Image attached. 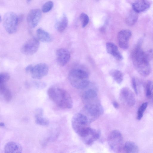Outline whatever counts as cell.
Masks as SVG:
<instances>
[{
    "instance_id": "obj_5",
    "label": "cell",
    "mask_w": 153,
    "mask_h": 153,
    "mask_svg": "<svg viewBox=\"0 0 153 153\" xmlns=\"http://www.w3.org/2000/svg\"><path fill=\"white\" fill-rule=\"evenodd\" d=\"M103 108L100 103L85 105L81 113L88 119L90 123L97 119L103 113Z\"/></svg>"
},
{
    "instance_id": "obj_2",
    "label": "cell",
    "mask_w": 153,
    "mask_h": 153,
    "mask_svg": "<svg viewBox=\"0 0 153 153\" xmlns=\"http://www.w3.org/2000/svg\"><path fill=\"white\" fill-rule=\"evenodd\" d=\"M132 56L134 65L138 72L143 76H148L151 68L149 62L145 58L144 51L141 48H136L133 50Z\"/></svg>"
},
{
    "instance_id": "obj_15",
    "label": "cell",
    "mask_w": 153,
    "mask_h": 153,
    "mask_svg": "<svg viewBox=\"0 0 153 153\" xmlns=\"http://www.w3.org/2000/svg\"><path fill=\"white\" fill-rule=\"evenodd\" d=\"M57 62L60 66L66 65L70 58V54L67 49L61 48L58 49L56 52Z\"/></svg>"
},
{
    "instance_id": "obj_17",
    "label": "cell",
    "mask_w": 153,
    "mask_h": 153,
    "mask_svg": "<svg viewBox=\"0 0 153 153\" xmlns=\"http://www.w3.org/2000/svg\"><path fill=\"white\" fill-rule=\"evenodd\" d=\"M132 6L133 10L138 13L148 10L150 7V4L147 1L140 0L134 2Z\"/></svg>"
},
{
    "instance_id": "obj_35",
    "label": "cell",
    "mask_w": 153,
    "mask_h": 153,
    "mask_svg": "<svg viewBox=\"0 0 153 153\" xmlns=\"http://www.w3.org/2000/svg\"><path fill=\"white\" fill-rule=\"evenodd\" d=\"M112 104L113 106L115 108H118L119 107V105L118 103L115 101H114L112 102Z\"/></svg>"
},
{
    "instance_id": "obj_30",
    "label": "cell",
    "mask_w": 153,
    "mask_h": 153,
    "mask_svg": "<svg viewBox=\"0 0 153 153\" xmlns=\"http://www.w3.org/2000/svg\"><path fill=\"white\" fill-rule=\"evenodd\" d=\"M10 76L7 73L3 72L0 74V83H6L9 79Z\"/></svg>"
},
{
    "instance_id": "obj_11",
    "label": "cell",
    "mask_w": 153,
    "mask_h": 153,
    "mask_svg": "<svg viewBox=\"0 0 153 153\" xmlns=\"http://www.w3.org/2000/svg\"><path fill=\"white\" fill-rule=\"evenodd\" d=\"M48 71L49 67L48 65L44 63H41L33 67L30 74L33 79H39L46 76Z\"/></svg>"
},
{
    "instance_id": "obj_18",
    "label": "cell",
    "mask_w": 153,
    "mask_h": 153,
    "mask_svg": "<svg viewBox=\"0 0 153 153\" xmlns=\"http://www.w3.org/2000/svg\"><path fill=\"white\" fill-rule=\"evenodd\" d=\"M43 111L41 108L36 109L35 111V119L36 123L39 125L47 126L49 124L48 120L43 117Z\"/></svg>"
},
{
    "instance_id": "obj_29",
    "label": "cell",
    "mask_w": 153,
    "mask_h": 153,
    "mask_svg": "<svg viewBox=\"0 0 153 153\" xmlns=\"http://www.w3.org/2000/svg\"><path fill=\"white\" fill-rule=\"evenodd\" d=\"M146 95L149 97L152 93L153 90V82L148 81L146 85Z\"/></svg>"
},
{
    "instance_id": "obj_14",
    "label": "cell",
    "mask_w": 153,
    "mask_h": 153,
    "mask_svg": "<svg viewBox=\"0 0 153 153\" xmlns=\"http://www.w3.org/2000/svg\"><path fill=\"white\" fill-rule=\"evenodd\" d=\"M82 98L85 105L95 103L99 101L96 91L92 88L85 91L82 94Z\"/></svg>"
},
{
    "instance_id": "obj_6",
    "label": "cell",
    "mask_w": 153,
    "mask_h": 153,
    "mask_svg": "<svg viewBox=\"0 0 153 153\" xmlns=\"http://www.w3.org/2000/svg\"><path fill=\"white\" fill-rule=\"evenodd\" d=\"M19 22L18 16L13 12H7L4 16L3 26L6 31L9 34H13L16 31Z\"/></svg>"
},
{
    "instance_id": "obj_34",
    "label": "cell",
    "mask_w": 153,
    "mask_h": 153,
    "mask_svg": "<svg viewBox=\"0 0 153 153\" xmlns=\"http://www.w3.org/2000/svg\"><path fill=\"white\" fill-rule=\"evenodd\" d=\"M33 66L32 65H29L26 67L25 70L26 72L30 73L33 68Z\"/></svg>"
},
{
    "instance_id": "obj_36",
    "label": "cell",
    "mask_w": 153,
    "mask_h": 153,
    "mask_svg": "<svg viewBox=\"0 0 153 153\" xmlns=\"http://www.w3.org/2000/svg\"><path fill=\"white\" fill-rule=\"evenodd\" d=\"M148 98L149 99L150 101L153 103V92H152L151 94Z\"/></svg>"
},
{
    "instance_id": "obj_37",
    "label": "cell",
    "mask_w": 153,
    "mask_h": 153,
    "mask_svg": "<svg viewBox=\"0 0 153 153\" xmlns=\"http://www.w3.org/2000/svg\"><path fill=\"white\" fill-rule=\"evenodd\" d=\"M4 123H0V125L1 126H4Z\"/></svg>"
},
{
    "instance_id": "obj_21",
    "label": "cell",
    "mask_w": 153,
    "mask_h": 153,
    "mask_svg": "<svg viewBox=\"0 0 153 153\" xmlns=\"http://www.w3.org/2000/svg\"><path fill=\"white\" fill-rule=\"evenodd\" d=\"M36 34L37 39L42 42H49L52 40L51 37L49 33L42 28H39L37 30Z\"/></svg>"
},
{
    "instance_id": "obj_31",
    "label": "cell",
    "mask_w": 153,
    "mask_h": 153,
    "mask_svg": "<svg viewBox=\"0 0 153 153\" xmlns=\"http://www.w3.org/2000/svg\"><path fill=\"white\" fill-rule=\"evenodd\" d=\"M144 56L146 59L149 62L153 59V50L150 49L144 52Z\"/></svg>"
},
{
    "instance_id": "obj_26",
    "label": "cell",
    "mask_w": 153,
    "mask_h": 153,
    "mask_svg": "<svg viewBox=\"0 0 153 153\" xmlns=\"http://www.w3.org/2000/svg\"><path fill=\"white\" fill-rule=\"evenodd\" d=\"M148 103L145 102L143 103L139 107L137 112V119L138 120H140L143 116V113L146 109Z\"/></svg>"
},
{
    "instance_id": "obj_22",
    "label": "cell",
    "mask_w": 153,
    "mask_h": 153,
    "mask_svg": "<svg viewBox=\"0 0 153 153\" xmlns=\"http://www.w3.org/2000/svg\"><path fill=\"white\" fill-rule=\"evenodd\" d=\"M123 148L125 153H139L138 146L132 141L126 142L123 146Z\"/></svg>"
},
{
    "instance_id": "obj_1",
    "label": "cell",
    "mask_w": 153,
    "mask_h": 153,
    "mask_svg": "<svg viewBox=\"0 0 153 153\" xmlns=\"http://www.w3.org/2000/svg\"><path fill=\"white\" fill-rule=\"evenodd\" d=\"M47 93L50 99L59 107L70 109L73 107L71 97L65 90L56 87H52L48 89Z\"/></svg>"
},
{
    "instance_id": "obj_3",
    "label": "cell",
    "mask_w": 153,
    "mask_h": 153,
    "mask_svg": "<svg viewBox=\"0 0 153 153\" xmlns=\"http://www.w3.org/2000/svg\"><path fill=\"white\" fill-rule=\"evenodd\" d=\"M68 79L71 85L77 89H83L89 84L88 73L80 69L71 70L68 74Z\"/></svg>"
},
{
    "instance_id": "obj_13",
    "label": "cell",
    "mask_w": 153,
    "mask_h": 153,
    "mask_svg": "<svg viewBox=\"0 0 153 153\" xmlns=\"http://www.w3.org/2000/svg\"><path fill=\"white\" fill-rule=\"evenodd\" d=\"M131 36V32L128 30H123L119 32L117 39L119 45L121 48L124 49L128 48L129 40Z\"/></svg>"
},
{
    "instance_id": "obj_8",
    "label": "cell",
    "mask_w": 153,
    "mask_h": 153,
    "mask_svg": "<svg viewBox=\"0 0 153 153\" xmlns=\"http://www.w3.org/2000/svg\"><path fill=\"white\" fill-rule=\"evenodd\" d=\"M40 42L37 38L32 37L27 41L21 47L22 53L26 55H31L37 51Z\"/></svg>"
},
{
    "instance_id": "obj_19",
    "label": "cell",
    "mask_w": 153,
    "mask_h": 153,
    "mask_svg": "<svg viewBox=\"0 0 153 153\" xmlns=\"http://www.w3.org/2000/svg\"><path fill=\"white\" fill-rule=\"evenodd\" d=\"M22 151L21 146L15 142H10L8 143L5 146V153H22Z\"/></svg>"
},
{
    "instance_id": "obj_27",
    "label": "cell",
    "mask_w": 153,
    "mask_h": 153,
    "mask_svg": "<svg viewBox=\"0 0 153 153\" xmlns=\"http://www.w3.org/2000/svg\"><path fill=\"white\" fill-rule=\"evenodd\" d=\"M53 5V3L52 1H47L43 5L42 11L44 13L48 12L52 9Z\"/></svg>"
},
{
    "instance_id": "obj_32",
    "label": "cell",
    "mask_w": 153,
    "mask_h": 153,
    "mask_svg": "<svg viewBox=\"0 0 153 153\" xmlns=\"http://www.w3.org/2000/svg\"><path fill=\"white\" fill-rule=\"evenodd\" d=\"M32 82L34 86L38 89H43L46 87V85L45 83L42 82L35 81Z\"/></svg>"
},
{
    "instance_id": "obj_24",
    "label": "cell",
    "mask_w": 153,
    "mask_h": 153,
    "mask_svg": "<svg viewBox=\"0 0 153 153\" xmlns=\"http://www.w3.org/2000/svg\"><path fill=\"white\" fill-rule=\"evenodd\" d=\"M138 18L137 13L132 10L130 12L126 17V23L129 26L133 25L137 22Z\"/></svg>"
},
{
    "instance_id": "obj_4",
    "label": "cell",
    "mask_w": 153,
    "mask_h": 153,
    "mask_svg": "<svg viewBox=\"0 0 153 153\" xmlns=\"http://www.w3.org/2000/svg\"><path fill=\"white\" fill-rule=\"evenodd\" d=\"M72 126L74 131L80 137L90 127V123L87 117L81 113L75 114L71 120Z\"/></svg>"
},
{
    "instance_id": "obj_16",
    "label": "cell",
    "mask_w": 153,
    "mask_h": 153,
    "mask_svg": "<svg viewBox=\"0 0 153 153\" xmlns=\"http://www.w3.org/2000/svg\"><path fill=\"white\" fill-rule=\"evenodd\" d=\"M106 48L108 53L112 55L115 59L119 61L123 59L122 55L119 51L117 47L114 43L111 42H107Z\"/></svg>"
},
{
    "instance_id": "obj_39",
    "label": "cell",
    "mask_w": 153,
    "mask_h": 153,
    "mask_svg": "<svg viewBox=\"0 0 153 153\" xmlns=\"http://www.w3.org/2000/svg\"><path fill=\"white\" fill-rule=\"evenodd\" d=\"M2 21V19L1 18V17L0 16V21L1 22Z\"/></svg>"
},
{
    "instance_id": "obj_25",
    "label": "cell",
    "mask_w": 153,
    "mask_h": 153,
    "mask_svg": "<svg viewBox=\"0 0 153 153\" xmlns=\"http://www.w3.org/2000/svg\"><path fill=\"white\" fill-rule=\"evenodd\" d=\"M110 75L114 80L119 84H121L123 79V76L122 73L118 70L113 69L109 72Z\"/></svg>"
},
{
    "instance_id": "obj_38",
    "label": "cell",
    "mask_w": 153,
    "mask_h": 153,
    "mask_svg": "<svg viewBox=\"0 0 153 153\" xmlns=\"http://www.w3.org/2000/svg\"><path fill=\"white\" fill-rule=\"evenodd\" d=\"M31 1V0H27V3H29Z\"/></svg>"
},
{
    "instance_id": "obj_33",
    "label": "cell",
    "mask_w": 153,
    "mask_h": 153,
    "mask_svg": "<svg viewBox=\"0 0 153 153\" xmlns=\"http://www.w3.org/2000/svg\"><path fill=\"white\" fill-rule=\"evenodd\" d=\"M131 83L133 88L134 90L135 93L136 94H138V91L137 87V85L136 79L134 77H133L132 79Z\"/></svg>"
},
{
    "instance_id": "obj_28",
    "label": "cell",
    "mask_w": 153,
    "mask_h": 153,
    "mask_svg": "<svg viewBox=\"0 0 153 153\" xmlns=\"http://www.w3.org/2000/svg\"><path fill=\"white\" fill-rule=\"evenodd\" d=\"M80 19L82 27H85L89 22V18L88 16L84 13H82L80 14Z\"/></svg>"
},
{
    "instance_id": "obj_23",
    "label": "cell",
    "mask_w": 153,
    "mask_h": 153,
    "mask_svg": "<svg viewBox=\"0 0 153 153\" xmlns=\"http://www.w3.org/2000/svg\"><path fill=\"white\" fill-rule=\"evenodd\" d=\"M6 83H0V93L5 100L10 101L12 98V94L10 90L6 85Z\"/></svg>"
},
{
    "instance_id": "obj_20",
    "label": "cell",
    "mask_w": 153,
    "mask_h": 153,
    "mask_svg": "<svg viewBox=\"0 0 153 153\" xmlns=\"http://www.w3.org/2000/svg\"><path fill=\"white\" fill-rule=\"evenodd\" d=\"M68 23V18L65 14H63L56 21L55 27L57 31L60 32H63L67 26Z\"/></svg>"
},
{
    "instance_id": "obj_10",
    "label": "cell",
    "mask_w": 153,
    "mask_h": 153,
    "mask_svg": "<svg viewBox=\"0 0 153 153\" xmlns=\"http://www.w3.org/2000/svg\"><path fill=\"white\" fill-rule=\"evenodd\" d=\"M120 98L121 101L129 107L133 106L135 98L133 93L128 88L123 87L120 90Z\"/></svg>"
},
{
    "instance_id": "obj_7",
    "label": "cell",
    "mask_w": 153,
    "mask_h": 153,
    "mask_svg": "<svg viewBox=\"0 0 153 153\" xmlns=\"http://www.w3.org/2000/svg\"><path fill=\"white\" fill-rule=\"evenodd\" d=\"M108 141L111 149L115 153H119L123 147V138L121 133L118 130L112 131L109 134Z\"/></svg>"
},
{
    "instance_id": "obj_9",
    "label": "cell",
    "mask_w": 153,
    "mask_h": 153,
    "mask_svg": "<svg viewBox=\"0 0 153 153\" xmlns=\"http://www.w3.org/2000/svg\"><path fill=\"white\" fill-rule=\"evenodd\" d=\"M100 135L99 130L90 127L80 137L84 143L91 145L99 138Z\"/></svg>"
},
{
    "instance_id": "obj_12",
    "label": "cell",
    "mask_w": 153,
    "mask_h": 153,
    "mask_svg": "<svg viewBox=\"0 0 153 153\" xmlns=\"http://www.w3.org/2000/svg\"><path fill=\"white\" fill-rule=\"evenodd\" d=\"M42 11L39 9L31 10L28 13L27 20L29 26L31 28L36 27L39 24L41 18Z\"/></svg>"
}]
</instances>
